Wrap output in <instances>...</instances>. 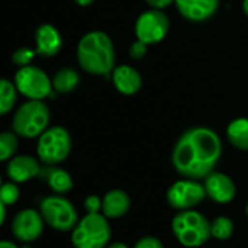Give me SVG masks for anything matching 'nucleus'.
Returning <instances> with one entry per match:
<instances>
[{"label": "nucleus", "mask_w": 248, "mask_h": 248, "mask_svg": "<svg viewBox=\"0 0 248 248\" xmlns=\"http://www.w3.org/2000/svg\"><path fill=\"white\" fill-rule=\"evenodd\" d=\"M222 155V141L215 131L206 126L187 129L177 140L171 164L185 179L202 180L215 171Z\"/></svg>", "instance_id": "nucleus-1"}, {"label": "nucleus", "mask_w": 248, "mask_h": 248, "mask_svg": "<svg viewBox=\"0 0 248 248\" xmlns=\"http://www.w3.org/2000/svg\"><path fill=\"white\" fill-rule=\"evenodd\" d=\"M77 61L89 74H112L115 68V48L109 35L102 31L87 32L77 45Z\"/></svg>", "instance_id": "nucleus-2"}, {"label": "nucleus", "mask_w": 248, "mask_h": 248, "mask_svg": "<svg viewBox=\"0 0 248 248\" xmlns=\"http://www.w3.org/2000/svg\"><path fill=\"white\" fill-rule=\"evenodd\" d=\"M171 232L186 248L202 247L212 238L209 219L195 209L180 211L174 215L171 219Z\"/></svg>", "instance_id": "nucleus-3"}, {"label": "nucleus", "mask_w": 248, "mask_h": 248, "mask_svg": "<svg viewBox=\"0 0 248 248\" xmlns=\"http://www.w3.org/2000/svg\"><path fill=\"white\" fill-rule=\"evenodd\" d=\"M112 237L108 218L103 214H87L71 231L74 248H106Z\"/></svg>", "instance_id": "nucleus-4"}, {"label": "nucleus", "mask_w": 248, "mask_h": 248, "mask_svg": "<svg viewBox=\"0 0 248 248\" xmlns=\"http://www.w3.org/2000/svg\"><path fill=\"white\" fill-rule=\"evenodd\" d=\"M49 124V109L42 100H28L13 116V132L23 138L41 137Z\"/></svg>", "instance_id": "nucleus-5"}, {"label": "nucleus", "mask_w": 248, "mask_h": 248, "mask_svg": "<svg viewBox=\"0 0 248 248\" xmlns=\"http://www.w3.org/2000/svg\"><path fill=\"white\" fill-rule=\"evenodd\" d=\"M39 212L45 224L58 232H70L78 224V212L71 201L62 195H52L42 199Z\"/></svg>", "instance_id": "nucleus-6"}, {"label": "nucleus", "mask_w": 248, "mask_h": 248, "mask_svg": "<svg viewBox=\"0 0 248 248\" xmlns=\"http://www.w3.org/2000/svg\"><path fill=\"white\" fill-rule=\"evenodd\" d=\"M71 153V137L62 126L48 128L38 137L36 154L45 166H57L67 160Z\"/></svg>", "instance_id": "nucleus-7"}, {"label": "nucleus", "mask_w": 248, "mask_h": 248, "mask_svg": "<svg viewBox=\"0 0 248 248\" xmlns=\"http://www.w3.org/2000/svg\"><path fill=\"white\" fill-rule=\"evenodd\" d=\"M15 86L29 100H42L52 93V80L44 70L33 65L20 67L15 76Z\"/></svg>", "instance_id": "nucleus-8"}, {"label": "nucleus", "mask_w": 248, "mask_h": 248, "mask_svg": "<svg viewBox=\"0 0 248 248\" xmlns=\"http://www.w3.org/2000/svg\"><path fill=\"white\" fill-rule=\"evenodd\" d=\"M205 198V186L193 179H183L174 182L166 193L169 206L179 212L195 209L203 202Z\"/></svg>", "instance_id": "nucleus-9"}, {"label": "nucleus", "mask_w": 248, "mask_h": 248, "mask_svg": "<svg viewBox=\"0 0 248 248\" xmlns=\"http://www.w3.org/2000/svg\"><path fill=\"white\" fill-rule=\"evenodd\" d=\"M170 20L163 10L150 9L141 13L135 22V35L137 39L150 44H157L163 41L169 32Z\"/></svg>", "instance_id": "nucleus-10"}, {"label": "nucleus", "mask_w": 248, "mask_h": 248, "mask_svg": "<svg viewBox=\"0 0 248 248\" xmlns=\"http://www.w3.org/2000/svg\"><path fill=\"white\" fill-rule=\"evenodd\" d=\"M45 225L46 224H45L41 212L28 208V209L19 211L13 217L10 231L17 241H20L23 244H29V243H33L41 238Z\"/></svg>", "instance_id": "nucleus-11"}, {"label": "nucleus", "mask_w": 248, "mask_h": 248, "mask_svg": "<svg viewBox=\"0 0 248 248\" xmlns=\"http://www.w3.org/2000/svg\"><path fill=\"white\" fill-rule=\"evenodd\" d=\"M206 196L218 205H228L237 196V186L234 180L221 171H212L203 179Z\"/></svg>", "instance_id": "nucleus-12"}, {"label": "nucleus", "mask_w": 248, "mask_h": 248, "mask_svg": "<svg viewBox=\"0 0 248 248\" xmlns=\"http://www.w3.org/2000/svg\"><path fill=\"white\" fill-rule=\"evenodd\" d=\"M41 170L42 169L39 164V158H35L32 155H16L10 158L6 164V176L10 182H15L17 185L26 183L39 176Z\"/></svg>", "instance_id": "nucleus-13"}, {"label": "nucleus", "mask_w": 248, "mask_h": 248, "mask_svg": "<svg viewBox=\"0 0 248 248\" xmlns=\"http://www.w3.org/2000/svg\"><path fill=\"white\" fill-rule=\"evenodd\" d=\"M177 10L190 22H205L215 15L219 0H174Z\"/></svg>", "instance_id": "nucleus-14"}, {"label": "nucleus", "mask_w": 248, "mask_h": 248, "mask_svg": "<svg viewBox=\"0 0 248 248\" xmlns=\"http://www.w3.org/2000/svg\"><path fill=\"white\" fill-rule=\"evenodd\" d=\"M35 51L41 57L57 55L62 48V38L60 31L49 23L39 25L35 32Z\"/></svg>", "instance_id": "nucleus-15"}, {"label": "nucleus", "mask_w": 248, "mask_h": 248, "mask_svg": "<svg viewBox=\"0 0 248 248\" xmlns=\"http://www.w3.org/2000/svg\"><path fill=\"white\" fill-rule=\"evenodd\" d=\"M112 81L116 90L125 96H132L140 92L142 86L141 74L131 65H118L112 71Z\"/></svg>", "instance_id": "nucleus-16"}, {"label": "nucleus", "mask_w": 248, "mask_h": 248, "mask_svg": "<svg viewBox=\"0 0 248 248\" xmlns=\"http://www.w3.org/2000/svg\"><path fill=\"white\" fill-rule=\"evenodd\" d=\"M102 199H103L102 214L108 219L124 218L131 209V198L128 192L122 189H112Z\"/></svg>", "instance_id": "nucleus-17"}, {"label": "nucleus", "mask_w": 248, "mask_h": 248, "mask_svg": "<svg viewBox=\"0 0 248 248\" xmlns=\"http://www.w3.org/2000/svg\"><path fill=\"white\" fill-rule=\"evenodd\" d=\"M39 176L48 183L49 189L55 195H65L74 186V182H73L71 174L67 170L60 169V167H55V166H45L41 170Z\"/></svg>", "instance_id": "nucleus-18"}, {"label": "nucleus", "mask_w": 248, "mask_h": 248, "mask_svg": "<svg viewBox=\"0 0 248 248\" xmlns=\"http://www.w3.org/2000/svg\"><path fill=\"white\" fill-rule=\"evenodd\" d=\"M227 138L235 148L248 151V118L234 119L227 128Z\"/></svg>", "instance_id": "nucleus-19"}, {"label": "nucleus", "mask_w": 248, "mask_h": 248, "mask_svg": "<svg viewBox=\"0 0 248 248\" xmlns=\"http://www.w3.org/2000/svg\"><path fill=\"white\" fill-rule=\"evenodd\" d=\"M80 77L74 68H61L52 78V87L57 93H70L78 86Z\"/></svg>", "instance_id": "nucleus-20"}, {"label": "nucleus", "mask_w": 248, "mask_h": 248, "mask_svg": "<svg viewBox=\"0 0 248 248\" xmlns=\"http://www.w3.org/2000/svg\"><path fill=\"white\" fill-rule=\"evenodd\" d=\"M234 231H235L234 221L228 217L219 215L211 222L212 238H215L218 241H228L234 235Z\"/></svg>", "instance_id": "nucleus-21"}, {"label": "nucleus", "mask_w": 248, "mask_h": 248, "mask_svg": "<svg viewBox=\"0 0 248 248\" xmlns=\"http://www.w3.org/2000/svg\"><path fill=\"white\" fill-rule=\"evenodd\" d=\"M16 94L17 89L15 83L9 81L7 78H3L0 83V113L6 115L12 110V108L16 103Z\"/></svg>", "instance_id": "nucleus-22"}, {"label": "nucleus", "mask_w": 248, "mask_h": 248, "mask_svg": "<svg viewBox=\"0 0 248 248\" xmlns=\"http://www.w3.org/2000/svg\"><path fill=\"white\" fill-rule=\"evenodd\" d=\"M17 137L15 132H1L0 134V160L9 161L15 157L17 150Z\"/></svg>", "instance_id": "nucleus-23"}, {"label": "nucleus", "mask_w": 248, "mask_h": 248, "mask_svg": "<svg viewBox=\"0 0 248 248\" xmlns=\"http://www.w3.org/2000/svg\"><path fill=\"white\" fill-rule=\"evenodd\" d=\"M20 198V190L17 183L15 182H4L0 189V202L6 206H13Z\"/></svg>", "instance_id": "nucleus-24"}, {"label": "nucleus", "mask_w": 248, "mask_h": 248, "mask_svg": "<svg viewBox=\"0 0 248 248\" xmlns=\"http://www.w3.org/2000/svg\"><path fill=\"white\" fill-rule=\"evenodd\" d=\"M35 54H36V51H33L31 48H19V49H16L13 52L12 61L16 65H19V67H26L32 61V58H33Z\"/></svg>", "instance_id": "nucleus-25"}, {"label": "nucleus", "mask_w": 248, "mask_h": 248, "mask_svg": "<svg viewBox=\"0 0 248 248\" xmlns=\"http://www.w3.org/2000/svg\"><path fill=\"white\" fill-rule=\"evenodd\" d=\"M103 199L96 195H89L84 199V209L87 214H102Z\"/></svg>", "instance_id": "nucleus-26"}, {"label": "nucleus", "mask_w": 248, "mask_h": 248, "mask_svg": "<svg viewBox=\"0 0 248 248\" xmlns=\"http://www.w3.org/2000/svg\"><path fill=\"white\" fill-rule=\"evenodd\" d=\"M147 51H148V45L145 42L137 39L129 48V55L132 60H141L147 55Z\"/></svg>", "instance_id": "nucleus-27"}, {"label": "nucleus", "mask_w": 248, "mask_h": 248, "mask_svg": "<svg viewBox=\"0 0 248 248\" xmlns=\"http://www.w3.org/2000/svg\"><path fill=\"white\" fill-rule=\"evenodd\" d=\"M134 248H164V244L157 238V237H153V235H147V237H142L140 238Z\"/></svg>", "instance_id": "nucleus-28"}, {"label": "nucleus", "mask_w": 248, "mask_h": 248, "mask_svg": "<svg viewBox=\"0 0 248 248\" xmlns=\"http://www.w3.org/2000/svg\"><path fill=\"white\" fill-rule=\"evenodd\" d=\"M145 1H147L148 6H151L153 9L161 10V9H164V7H167V6H170L174 0H145Z\"/></svg>", "instance_id": "nucleus-29"}, {"label": "nucleus", "mask_w": 248, "mask_h": 248, "mask_svg": "<svg viewBox=\"0 0 248 248\" xmlns=\"http://www.w3.org/2000/svg\"><path fill=\"white\" fill-rule=\"evenodd\" d=\"M0 209H1L0 224H1V225H4V222H6V217H7V206H6L4 203H1V202H0Z\"/></svg>", "instance_id": "nucleus-30"}, {"label": "nucleus", "mask_w": 248, "mask_h": 248, "mask_svg": "<svg viewBox=\"0 0 248 248\" xmlns=\"http://www.w3.org/2000/svg\"><path fill=\"white\" fill-rule=\"evenodd\" d=\"M0 248H19L15 243H12V241H9V240H3L1 243H0Z\"/></svg>", "instance_id": "nucleus-31"}, {"label": "nucleus", "mask_w": 248, "mask_h": 248, "mask_svg": "<svg viewBox=\"0 0 248 248\" xmlns=\"http://www.w3.org/2000/svg\"><path fill=\"white\" fill-rule=\"evenodd\" d=\"M106 248H129V247H128L125 243H119V241H118V243H112V244H109Z\"/></svg>", "instance_id": "nucleus-32"}, {"label": "nucleus", "mask_w": 248, "mask_h": 248, "mask_svg": "<svg viewBox=\"0 0 248 248\" xmlns=\"http://www.w3.org/2000/svg\"><path fill=\"white\" fill-rule=\"evenodd\" d=\"M78 6H89V4H92L94 0H74Z\"/></svg>", "instance_id": "nucleus-33"}, {"label": "nucleus", "mask_w": 248, "mask_h": 248, "mask_svg": "<svg viewBox=\"0 0 248 248\" xmlns=\"http://www.w3.org/2000/svg\"><path fill=\"white\" fill-rule=\"evenodd\" d=\"M243 10H244V13L248 16V0H244V3H243Z\"/></svg>", "instance_id": "nucleus-34"}, {"label": "nucleus", "mask_w": 248, "mask_h": 248, "mask_svg": "<svg viewBox=\"0 0 248 248\" xmlns=\"http://www.w3.org/2000/svg\"><path fill=\"white\" fill-rule=\"evenodd\" d=\"M246 214H247V218H248V202H247V206H246Z\"/></svg>", "instance_id": "nucleus-35"}]
</instances>
